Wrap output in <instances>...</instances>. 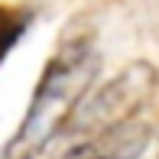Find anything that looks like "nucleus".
Returning a JSON list of instances; mask_svg holds the SVG:
<instances>
[{
	"instance_id": "f257e3e1",
	"label": "nucleus",
	"mask_w": 159,
	"mask_h": 159,
	"mask_svg": "<svg viewBox=\"0 0 159 159\" xmlns=\"http://www.w3.org/2000/svg\"><path fill=\"white\" fill-rule=\"evenodd\" d=\"M98 68L101 59L94 52L91 36L65 39L49 59L30 98V107L23 114V124L16 127L13 140L3 149V159H39L46 153V146L62 136V130L75 117L81 101L88 98L98 78Z\"/></svg>"
},
{
	"instance_id": "f03ea898",
	"label": "nucleus",
	"mask_w": 159,
	"mask_h": 159,
	"mask_svg": "<svg viewBox=\"0 0 159 159\" xmlns=\"http://www.w3.org/2000/svg\"><path fill=\"white\" fill-rule=\"evenodd\" d=\"M159 84V75L149 62H133L127 65L120 75H114L101 91H94L88 101H81V107L75 111V117L68 120V127L62 130V136L81 143H98L104 136L120 133L143 107L149 104Z\"/></svg>"
},
{
	"instance_id": "7ed1b4c3",
	"label": "nucleus",
	"mask_w": 159,
	"mask_h": 159,
	"mask_svg": "<svg viewBox=\"0 0 159 159\" xmlns=\"http://www.w3.org/2000/svg\"><path fill=\"white\" fill-rule=\"evenodd\" d=\"M143 143H146V133H114V136H104V140L91 143V146H84V153L78 159H136L143 149Z\"/></svg>"
},
{
	"instance_id": "20e7f679",
	"label": "nucleus",
	"mask_w": 159,
	"mask_h": 159,
	"mask_svg": "<svg viewBox=\"0 0 159 159\" xmlns=\"http://www.w3.org/2000/svg\"><path fill=\"white\" fill-rule=\"evenodd\" d=\"M23 20L16 16L13 10H7V7H0V59H3L7 52H10V46L20 39V33H23Z\"/></svg>"
}]
</instances>
